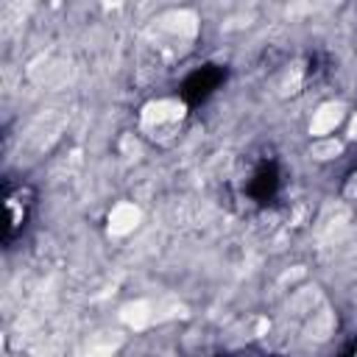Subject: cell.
<instances>
[{"mask_svg":"<svg viewBox=\"0 0 357 357\" xmlns=\"http://www.w3.org/2000/svg\"><path fill=\"white\" fill-rule=\"evenodd\" d=\"M223 81H226V67H220V64H204V67L192 70V73L184 78V84L178 86V95H181V100H184L187 106H198V103H204Z\"/></svg>","mask_w":357,"mask_h":357,"instance_id":"obj_1","label":"cell"},{"mask_svg":"<svg viewBox=\"0 0 357 357\" xmlns=\"http://www.w3.org/2000/svg\"><path fill=\"white\" fill-rule=\"evenodd\" d=\"M276 190H279V167H276V162H262L257 167L254 178L248 181V192H251V198L265 204L276 195Z\"/></svg>","mask_w":357,"mask_h":357,"instance_id":"obj_2","label":"cell"}]
</instances>
